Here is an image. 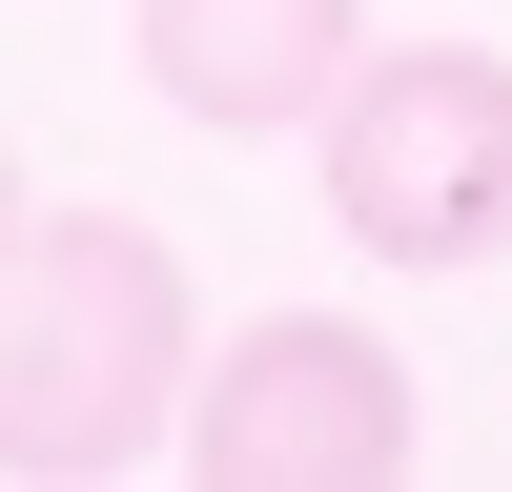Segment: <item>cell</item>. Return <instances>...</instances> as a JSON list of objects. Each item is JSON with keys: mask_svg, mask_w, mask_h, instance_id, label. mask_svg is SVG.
Listing matches in <instances>:
<instances>
[{"mask_svg": "<svg viewBox=\"0 0 512 492\" xmlns=\"http://www.w3.org/2000/svg\"><path fill=\"white\" fill-rule=\"evenodd\" d=\"M205 390V287L164 226L123 205H41L21 267H0V472L21 492H103L144 451H185Z\"/></svg>", "mask_w": 512, "mask_h": 492, "instance_id": "obj_1", "label": "cell"}, {"mask_svg": "<svg viewBox=\"0 0 512 492\" xmlns=\"http://www.w3.org/2000/svg\"><path fill=\"white\" fill-rule=\"evenodd\" d=\"M328 226L369 267H492L512 246V62L492 41H390L328 82Z\"/></svg>", "mask_w": 512, "mask_h": 492, "instance_id": "obj_2", "label": "cell"}, {"mask_svg": "<svg viewBox=\"0 0 512 492\" xmlns=\"http://www.w3.org/2000/svg\"><path fill=\"white\" fill-rule=\"evenodd\" d=\"M205 492H390L410 472V349L369 308H246L185 390Z\"/></svg>", "mask_w": 512, "mask_h": 492, "instance_id": "obj_3", "label": "cell"}, {"mask_svg": "<svg viewBox=\"0 0 512 492\" xmlns=\"http://www.w3.org/2000/svg\"><path fill=\"white\" fill-rule=\"evenodd\" d=\"M123 62H144L205 144H287V123H328V82L369 62V0H144Z\"/></svg>", "mask_w": 512, "mask_h": 492, "instance_id": "obj_4", "label": "cell"}, {"mask_svg": "<svg viewBox=\"0 0 512 492\" xmlns=\"http://www.w3.org/2000/svg\"><path fill=\"white\" fill-rule=\"evenodd\" d=\"M21 226H41V205H21V144H0V267H21Z\"/></svg>", "mask_w": 512, "mask_h": 492, "instance_id": "obj_5", "label": "cell"}]
</instances>
